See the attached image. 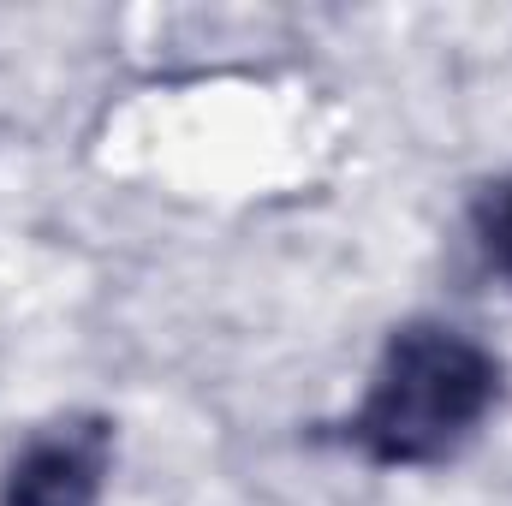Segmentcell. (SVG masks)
<instances>
[{
	"instance_id": "obj_1",
	"label": "cell",
	"mask_w": 512,
	"mask_h": 506,
	"mask_svg": "<svg viewBox=\"0 0 512 506\" xmlns=\"http://www.w3.org/2000/svg\"><path fill=\"white\" fill-rule=\"evenodd\" d=\"M501 405V358L459 328L405 322L382 352L364 405L346 417V441L370 465H441Z\"/></svg>"
},
{
	"instance_id": "obj_2",
	"label": "cell",
	"mask_w": 512,
	"mask_h": 506,
	"mask_svg": "<svg viewBox=\"0 0 512 506\" xmlns=\"http://www.w3.org/2000/svg\"><path fill=\"white\" fill-rule=\"evenodd\" d=\"M108 465H114V423L60 417L18 447L0 483V506H102Z\"/></svg>"
},
{
	"instance_id": "obj_3",
	"label": "cell",
	"mask_w": 512,
	"mask_h": 506,
	"mask_svg": "<svg viewBox=\"0 0 512 506\" xmlns=\"http://www.w3.org/2000/svg\"><path fill=\"white\" fill-rule=\"evenodd\" d=\"M477 245H483V262L512 286V179L477 203Z\"/></svg>"
}]
</instances>
